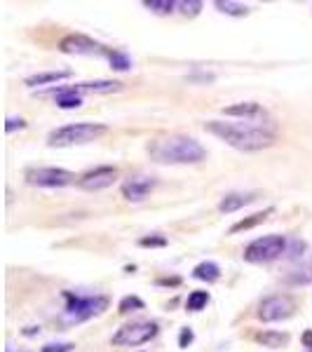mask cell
<instances>
[{"instance_id":"52a82bcc","label":"cell","mask_w":312,"mask_h":352,"mask_svg":"<svg viewBox=\"0 0 312 352\" xmlns=\"http://www.w3.org/2000/svg\"><path fill=\"white\" fill-rule=\"evenodd\" d=\"M26 184L38 186V188H64V186L76 184V174L61 167H31L26 169Z\"/></svg>"},{"instance_id":"9c48e42d","label":"cell","mask_w":312,"mask_h":352,"mask_svg":"<svg viewBox=\"0 0 312 352\" xmlns=\"http://www.w3.org/2000/svg\"><path fill=\"white\" fill-rule=\"evenodd\" d=\"M59 50L64 54H89V56H111L109 50L104 47L101 43H96L92 41V38H87V36H66V38H61V43H59Z\"/></svg>"},{"instance_id":"3957f363","label":"cell","mask_w":312,"mask_h":352,"mask_svg":"<svg viewBox=\"0 0 312 352\" xmlns=\"http://www.w3.org/2000/svg\"><path fill=\"white\" fill-rule=\"evenodd\" d=\"M106 132H109V127L101 122H71L54 129V132H49L47 146H52V148H66V146L92 144V141L104 136Z\"/></svg>"},{"instance_id":"d6986e66","label":"cell","mask_w":312,"mask_h":352,"mask_svg":"<svg viewBox=\"0 0 312 352\" xmlns=\"http://www.w3.org/2000/svg\"><path fill=\"white\" fill-rule=\"evenodd\" d=\"M258 343H263L265 348H287L289 345V333H282V331H263L256 336Z\"/></svg>"},{"instance_id":"d4e9b609","label":"cell","mask_w":312,"mask_h":352,"mask_svg":"<svg viewBox=\"0 0 312 352\" xmlns=\"http://www.w3.org/2000/svg\"><path fill=\"white\" fill-rule=\"evenodd\" d=\"M179 10H181V14H186V16H197L202 10V3L200 0H186V3H179Z\"/></svg>"},{"instance_id":"30bf717a","label":"cell","mask_w":312,"mask_h":352,"mask_svg":"<svg viewBox=\"0 0 312 352\" xmlns=\"http://www.w3.org/2000/svg\"><path fill=\"white\" fill-rule=\"evenodd\" d=\"M118 181V169L111 167V164H104V167H96L92 169V172L82 174L80 179H78V186H80L82 190H104L109 188V186H113Z\"/></svg>"},{"instance_id":"836d02e7","label":"cell","mask_w":312,"mask_h":352,"mask_svg":"<svg viewBox=\"0 0 312 352\" xmlns=\"http://www.w3.org/2000/svg\"><path fill=\"white\" fill-rule=\"evenodd\" d=\"M8 352H12V350H8Z\"/></svg>"},{"instance_id":"7402d4cb","label":"cell","mask_w":312,"mask_h":352,"mask_svg":"<svg viewBox=\"0 0 312 352\" xmlns=\"http://www.w3.org/2000/svg\"><path fill=\"white\" fill-rule=\"evenodd\" d=\"M209 303V294L207 292H192L188 300H186V310L188 312H200L207 308Z\"/></svg>"},{"instance_id":"6da1fadb","label":"cell","mask_w":312,"mask_h":352,"mask_svg":"<svg viewBox=\"0 0 312 352\" xmlns=\"http://www.w3.org/2000/svg\"><path fill=\"white\" fill-rule=\"evenodd\" d=\"M204 129L209 134L219 136L228 146L245 153H256L263 148H270L277 139V129L272 120L265 116L254 118V120H240V122H223V120H209L204 122Z\"/></svg>"},{"instance_id":"8992f818","label":"cell","mask_w":312,"mask_h":352,"mask_svg":"<svg viewBox=\"0 0 312 352\" xmlns=\"http://www.w3.org/2000/svg\"><path fill=\"white\" fill-rule=\"evenodd\" d=\"M160 327L157 322H132V324H124L115 331L113 336V345L118 348H136V345L151 343L157 336Z\"/></svg>"},{"instance_id":"d6a6232c","label":"cell","mask_w":312,"mask_h":352,"mask_svg":"<svg viewBox=\"0 0 312 352\" xmlns=\"http://www.w3.org/2000/svg\"><path fill=\"white\" fill-rule=\"evenodd\" d=\"M157 285H179V280H160Z\"/></svg>"},{"instance_id":"4dcf8cb0","label":"cell","mask_w":312,"mask_h":352,"mask_svg":"<svg viewBox=\"0 0 312 352\" xmlns=\"http://www.w3.org/2000/svg\"><path fill=\"white\" fill-rule=\"evenodd\" d=\"M303 345H305L308 350H312V331H305V333H303Z\"/></svg>"},{"instance_id":"e575fe53","label":"cell","mask_w":312,"mask_h":352,"mask_svg":"<svg viewBox=\"0 0 312 352\" xmlns=\"http://www.w3.org/2000/svg\"><path fill=\"white\" fill-rule=\"evenodd\" d=\"M308 352H312V350H308Z\"/></svg>"},{"instance_id":"4316f807","label":"cell","mask_w":312,"mask_h":352,"mask_svg":"<svg viewBox=\"0 0 312 352\" xmlns=\"http://www.w3.org/2000/svg\"><path fill=\"white\" fill-rule=\"evenodd\" d=\"M303 252H305V242H300V240H291L287 244V254H289V258H298V256H303Z\"/></svg>"},{"instance_id":"603a6c76","label":"cell","mask_w":312,"mask_h":352,"mask_svg":"<svg viewBox=\"0 0 312 352\" xmlns=\"http://www.w3.org/2000/svg\"><path fill=\"white\" fill-rule=\"evenodd\" d=\"M109 61H111V68H115V71H129V68H132V59L124 52H111Z\"/></svg>"},{"instance_id":"9a60e30c","label":"cell","mask_w":312,"mask_h":352,"mask_svg":"<svg viewBox=\"0 0 312 352\" xmlns=\"http://www.w3.org/2000/svg\"><path fill=\"white\" fill-rule=\"evenodd\" d=\"M76 92H96V94H111V92H120L122 89V82L118 80H92V82H78Z\"/></svg>"},{"instance_id":"ffe728a7","label":"cell","mask_w":312,"mask_h":352,"mask_svg":"<svg viewBox=\"0 0 312 352\" xmlns=\"http://www.w3.org/2000/svg\"><path fill=\"white\" fill-rule=\"evenodd\" d=\"M214 8H216L219 12L230 14V16H247V14H249V8H247V5L232 3V0H216V3H214Z\"/></svg>"},{"instance_id":"83f0119b","label":"cell","mask_w":312,"mask_h":352,"mask_svg":"<svg viewBox=\"0 0 312 352\" xmlns=\"http://www.w3.org/2000/svg\"><path fill=\"white\" fill-rule=\"evenodd\" d=\"M73 348H76L73 343H47L43 345L41 352H73Z\"/></svg>"},{"instance_id":"1f68e13d","label":"cell","mask_w":312,"mask_h":352,"mask_svg":"<svg viewBox=\"0 0 312 352\" xmlns=\"http://www.w3.org/2000/svg\"><path fill=\"white\" fill-rule=\"evenodd\" d=\"M24 333H26V336H33V333H41V329H36V327H28Z\"/></svg>"},{"instance_id":"484cf974","label":"cell","mask_w":312,"mask_h":352,"mask_svg":"<svg viewBox=\"0 0 312 352\" xmlns=\"http://www.w3.org/2000/svg\"><path fill=\"white\" fill-rule=\"evenodd\" d=\"M139 244H141V247H167V237H162V235H148V237H141Z\"/></svg>"},{"instance_id":"ac0fdd59","label":"cell","mask_w":312,"mask_h":352,"mask_svg":"<svg viewBox=\"0 0 312 352\" xmlns=\"http://www.w3.org/2000/svg\"><path fill=\"white\" fill-rule=\"evenodd\" d=\"M71 78V71H47V73H36V76H28L26 85L28 87H41V85H49V82H59Z\"/></svg>"},{"instance_id":"e0dca14e","label":"cell","mask_w":312,"mask_h":352,"mask_svg":"<svg viewBox=\"0 0 312 352\" xmlns=\"http://www.w3.org/2000/svg\"><path fill=\"white\" fill-rule=\"evenodd\" d=\"M192 277L200 282H207V285H212V282H216L221 277V268L214 261H202V263H197L195 268H192Z\"/></svg>"},{"instance_id":"8fae6325","label":"cell","mask_w":312,"mask_h":352,"mask_svg":"<svg viewBox=\"0 0 312 352\" xmlns=\"http://www.w3.org/2000/svg\"><path fill=\"white\" fill-rule=\"evenodd\" d=\"M153 188H155V179H151V176H132V179L122 184V195L129 202H141L151 195Z\"/></svg>"},{"instance_id":"44dd1931","label":"cell","mask_w":312,"mask_h":352,"mask_svg":"<svg viewBox=\"0 0 312 352\" xmlns=\"http://www.w3.org/2000/svg\"><path fill=\"white\" fill-rule=\"evenodd\" d=\"M144 8H148L155 14H172L174 8H179V3H174V0H146Z\"/></svg>"},{"instance_id":"f546056e","label":"cell","mask_w":312,"mask_h":352,"mask_svg":"<svg viewBox=\"0 0 312 352\" xmlns=\"http://www.w3.org/2000/svg\"><path fill=\"white\" fill-rule=\"evenodd\" d=\"M192 331L190 329H181V336H179V348H188V345L192 343Z\"/></svg>"},{"instance_id":"277c9868","label":"cell","mask_w":312,"mask_h":352,"mask_svg":"<svg viewBox=\"0 0 312 352\" xmlns=\"http://www.w3.org/2000/svg\"><path fill=\"white\" fill-rule=\"evenodd\" d=\"M64 298H66V308H64L66 324H80V322L104 315L111 305V300L106 296H78L73 292H64Z\"/></svg>"},{"instance_id":"ba28073f","label":"cell","mask_w":312,"mask_h":352,"mask_svg":"<svg viewBox=\"0 0 312 352\" xmlns=\"http://www.w3.org/2000/svg\"><path fill=\"white\" fill-rule=\"evenodd\" d=\"M296 312V300L287 294H277V296H268L260 300L258 305V320L260 322H282Z\"/></svg>"},{"instance_id":"4fadbf2b","label":"cell","mask_w":312,"mask_h":352,"mask_svg":"<svg viewBox=\"0 0 312 352\" xmlns=\"http://www.w3.org/2000/svg\"><path fill=\"white\" fill-rule=\"evenodd\" d=\"M223 116L242 118V120H254V118H260V116H265V113L258 104H254V101H242V104H235V106L223 109Z\"/></svg>"},{"instance_id":"2e32d148","label":"cell","mask_w":312,"mask_h":352,"mask_svg":"<svg viewBox=\"0 0 312 352\" xmlns=\"http://www.w3.org/2000/svg\"><path fill=\"white\" fill-rule=\"evenodd\" d=\"M275 214V209L268 207V209H263V212H258V214H252V217H247V219H242V221H237L235 226L228 230V235H235V232H242V230H252V228H256V226H260L263 221H268V217H272Z\"/></svg>"},{"instance_id":"f1b7e54d","label":"cell","mask_w":312,"mask_h":352,"mask_svg":"<svg viewBox=\"0 0 312 352\" xmlns=\"http://www.w3.org/2000/svg\"><path fill=\"white\" fill-rule=\"evenodd\" d=\"M26 127V122L21 120V118H8V122H5V132L8 134H12L14 129H24Z\"/></svg>"},{"instance_id":"7a4b0ae2","label":"cell","mask_w":312,"mask_h":352,"mask_svg":"<svg viewBox=\"0 0 312 352\" xmlns=\"http://www.w3.org/2000/svg\"><path fill=\"white\" fill-rule=\"evenodd\" d=\"M151 160L160 164H195L207 157V151L192 136H167L148 146Z\"/></svg>"},{"instance_id":"cb8c5ba5","label":"cell","mask_w":312,"mask_h":352,"mask_svg":"<svg viewBox=\"0 0 312 352\" xmlns=\"http://www.w3.org/2000/svg\"><path fill=\"white\" fill-rule=\"evenodd\" d=\"M118 310H120L122 315H127V312H132V310H144V300L139 296H124L120 300V305H118Z\"/></svg>"},{"instance_id":"5b68a950","label":"cell","mask_w":312,"mask_h":352,"mask_svg":"<svg viewBox=\"0 0 312 352\" xmlns=\"http://www.w3.org/2000/svg\"><path fill=\"white\" fill-rule=\"evenodd\" d=\"M289 240L285 235H263L258 240L249 242L245 249V261L249 263H270V261L280 258L282 254H287Z\"/></svg>"},{"instance_id":"7c38bea8","label":"cell","mask_w":312,"mask_h":352,"mask_svg":"<svg viewBox=\"0 0 312 352\" xmlns=\"http://www.w3.org/2000/svg\"><path fill=\"white\" fill-rule=\"evenodd\" d=\"M256 197H258V192H228V195L219 202V212L221 214H232V212H237V209L252 204Z\"/></svg>"},{"instance_id":"5bb4252c","label":"cell","mask_w":312,"mask_h":352,"mask_svg":"<svg viewBox=\"0 0 312 352\" xmlns=\"http://www.w3.org/2000/svg\"><path fill=\"white\" fill-rule=\"evenodd\" d=\"M54 104L64 111H73V109H80L82 106V94L76 92L73 87H61L54 92Z\"/></svg>"}]
</instances>
